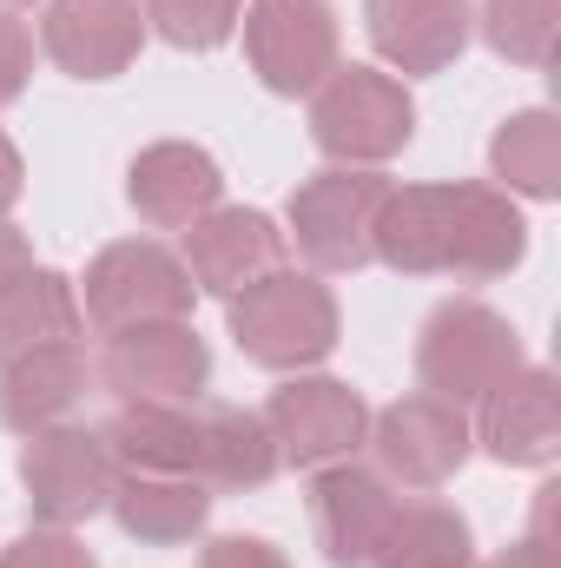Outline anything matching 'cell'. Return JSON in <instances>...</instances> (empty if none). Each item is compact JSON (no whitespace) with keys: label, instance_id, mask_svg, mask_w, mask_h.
<instances>
[{"label":"cell","instance_id":"6da1fadb","mask_svg":"<svg viewBox=\"0 0 561 568\" xmlns=\"http://www.w3.org/2000/svg\"><path fill=\"white\" fill-rule=\"evenodd\" d=\"M370 252L397 278L496 284L529 258V219L502 185H482V179L390 185Z\"/></svg>","mask_w":561,"mask_h":568},{"label":"cell","instance_id":"7a4b0ae2","mask_svg":"<svg viewBox=\"0 0 561 568\" xmlns=\"http://www.w3.org/2000/svg\"><path fill=\"white\" fill-rule=\"evenodd\" d=\"M232 344L238 357H252L258 371H278V377H297V371H317L337 337H344V311H337V291L317 278V272H272V278L245 284L232 304Z\"/></svg>","mask_w":561,"mask_h":568},{"label":"cell","instance_id":"3957f363","mask_svg":"<svg viewBox=\"0 0 561 568\" xmlns=\"http://www.w3.org/2000/svg\"><path fill=\"white\" fill-rule=\"evenodd\" d=\"M522 364H529V357H522V331H516L496 304H482V297H449V304H436L417 331V384L429 397L456 404V410L482 404V397H489L496 384H509Z\"/></svg>","mask_w":561,"mask_h":568},{"label":"cell","instance_id":"277c9868","mask_svg":"<svg viewBox=\"0 0 561 568\" xmlns=\"http://www.w3.org/2000/svg\"><path fill=\"white\" fill-rule=\"evenodd\" d=\"M417 140V100L397 73L384 67H330V80L310 93V145L330 165H390L404 145Z\"/></svg>","mask_w":561,"mask_h":568},{"label":"cell","instance_id":"5b68a950","mask_svg":"<svg viewBox=\"0 0 561 568\" xmlns=\"http://www.w3.org/2000/svg\"><path fill=\"white\" fill-rule=\"evenodd\" d=\"M390 199V179L384 172H364V165H324L310 172L290 205H284V245L304 252V265L317 278H344V272H364L377 265L370 239H377V212Z\"/></svg>","mask_w":561,"mask_h":568},{"label":"cell","instance_id":"8992f818","mask_svg":"<svg viewBox=\"0 0 561 568\" xmlns=\"http://www.w3.org/2000/svg\"><path fill=\"white\" fill-rule=\"evenodd\" d=\"M80 291V311L100 337L113 331H133V324H172V317H192L198 304V284L185 272L178 252H165L159 239H120L106 252H93Z\"/></svg>","mask_w":561,"mask_h":568},{"label":"cell","instance_id":"52a82bcc","mask_svg":"<svg viewBox=\"0 0 561 568\" xmlns=\"http://www.w3.org/2000/svg\"><path fill=\"white\" fill-rule=\"evenodd\" d=\"M113 456L106 436L86 424H47L20 443V489L40 529H80L113 503Z\"/></svg>","mask_w":561,"mask_h":568},{"label":"cell","instance_id":"ba28073f","mask_svg":"<svg viewBox=\"0 0 561 568\" xmlns=\"http://www.w3.org/2000/svg\"><path fill=\"white\" fill-rule=\"evenodd\" d=\"M265 429L278 443L284 469H330V463H350L364 443H370V404L344 384V377H324V371H297L284 377L278 390L265 397Z\"/></svg>","mask_w":561,"mask_h":568},{"label":"cell","instance_id":"9c48e42d","mask_svg":"<svg viewBox=\"0 0 561 568\" xmlns=\"http://www.w3.org/2000/svg\"><path fill=\"white\" fill-rule=\"evenodd\" d=\"M245 60L265 93L310 100L337 67V7L330 0H245L238 13Z\"/></svg>","mask_w":561,"mask_h":568},{"label":"cell","instance_id":"30bf717a","mask_svg":"<svg viewBox=\"0 0 561 568\" xmlns=\"http://www.w3.org/2000/svg\"><path fill=\"white\" fill-rule=\"evenodd\" d=\"M93 384H106L120 404H198L205 384H212V351L192 331V317L133 324V331L106 337V351L93 364Z\"/></svg>","mask_w":561,"mask_h":568},{"label":"cell","instance_id":"8fae6325","mask_svg":"<svg viewBox=\"0 0 561 568\" xmlns=\"http://www.w3.org/2000/svg\"><path fill=\"white\" fill-rule=\"evenodd\" d=\"M377 449V476L397 483V489H442L469 449H476V429H469V410L429 397V390H410L384 410H370V443Z\"/></svg>","mask_w":561,"mask_h":568},{"label":"cell","instance_id":"7c38bea8","mask_svg":"<svg viewBox=\"0 0 561 568\" xmlns=\"http://www.w3.org/2000/svg\"><path fill=\"white\" fill-rule=\"evenodd\" d=\"M310 529H317V549L330 568H370L390 516H397V483H384L377 469H364L357 456L350 463H330V469H310Z\"/></svg>","mask_w":561,"mask_h":568},{"label":"cell","instance_id":"4fadbf2b","mask_svg":"<svg viewBox=\"0 0 561 568\" xmlns=\"http://www.w3.org/2000/svg\"><path fill=\"white\" fill-rule=\"evenodd\" d=\"M185 272L198 284V297H238L245 284L284 272V232L272 212L258 205H218L198 225H185Z\"/></svg>","mask_w":561,"mask_h":568},{"label":"cell","instance_id":"5bb4252c","mask_svg":"<svg viewBox=\"0 0 561 568\" xmlns=\"http://www.w3.org/2000/svg\"><path fill=\"white\" fill-rule=\"evenodd\" d=\"M145 47L140 0H47L40 53L67 80H120Z\"/></svg>","mask_w":561,"mask_h":568},{"label":"cell","instance_id":"9a60e30c","mask_svg":"<svg viewBox=\"0 0 561 568\" xmlns=\"http://www.w3.org/2000/svg\"><path fill=\"white\" fill-rule=\"evenodd\" d=\"M476 443L502 463V469H549L561 456V384L555 371L542 364H522L509 384H496L482 404H476Z\"/></svg>","mask_w":561,"mask_h":568},{"label":"cell","instance_id":"2e32d148","mask_svg":"<svg viewBox=\"0 0 561 568\" xmlns=\"http://www.w3.org/2000/svg\"><path fill=\"white\" fill-rule=\"evenodd\" d=\"M364 33L390 73L429 80L462 60L476 13H469V0H364Z\"/></svg>","mask_w":561,"mask_h":568},{"label":"cell","instance_id":"e0dca14e","mask_svg":"<svg viewBox=\"0 0 561 568\" xmlns=\"http://www.w3.org/2000/svg\"><path fill=\"white\" fill-rule=\"evenodd\" d=\"M126 199H133L140 225H152V232H185V225H198L205 212L225 205V172H218V159L205 145L159 140L126 165Z\"/></svg>","mask_w":561,"mask_h":568},{"label":"cell","instance_id":"ac0fdd59","mask_svg":"<svg viewBox=\"0 0 561 568\" xmlns=\"http://www.w3.org/2000/svg\"><path fill=\"white\" fill-rule=\"evenodd\" d=\"M86 384H93V364H86L80 337L73 344H40V351L13 357L0 371V424L13 429V436L67 424V410L86 397Z\"/></svg>","mask_w":561,"mask_h":568},{"label":"cell","instance_id":"d6986e66","mask_svg":"<svg viewBox=\"0 0 561 568\" xmlns=\"http://www.w3.org/2000/svg\"><path fill=\"white\" fill-rule=\"evenodd\" d=\"M278 443L258 410L245 404H205L198 397V483L212 496H245L278 476Z\"/></svg>","mask_w":561,"mask_h":568},{"label":"cell","instance_id":"ffe728a7","mask_svg":"<svg viewBox=\"0 0 561 568\" xmlns=\"http://www.w3.org/2000/svg\"><path fill=\"white\" fill-rule=\"evenodd\" d=\"M100 436L120 476H198V404H120Z\"/></svg>","mask_w":561,"mask_h":568},{"label":"cell","instance_id":"44dd1931","mask_svg":"<svg viewBox=\"0 0 561 568\" xmlns=\"http://www.w3.org/2000/svg\"><path fill=\"white\" fill-rule=\"evenodd\" d=\"M212 503L218 496L198 476H120L106 509H113V523L133 542H145V549H178V542L205 536Z\"/></svg>","mask_w":561,"mask_h":568},{"label":"cell","instance_id":"7402d4cb","mask_svg":"<svg viewBox=\"0 0 561 568\" xmlns=\"http://www.w3.org/2000/svg\"><path fill=\"white\" fill-rule=\"evenodd\" d=\"M80 331H86V311H80V291L67 272L33 265L27 278L0 291V371L40 344H73Z\"/></svg>","mask_w":561,"mask_h":568},{"label":"cell","instance_id":"603a6c76","mask_svg":"<svg viewBox=\"0 0 561 568\" xmlns=\"http://www.w3.org/2000/svg\"><path fill=\"white\" fill-rule=\"evenodd\" d=\"M489 172L509 199H561V120L549 106H522L496 126L489 140Z\"/></svg>","mask_w":561,"mask_h":568},{"label":"cell","instance_id":"cb8c5ba5","mask_svg":"<svg viewBox=\"0 0 561 568\" xmlns=\"http://www.w3.org/2000/svg\"><path fill=\"white\" fill-rule=\"evenodd\" d=\"M476 536L449 503H397L370 568H469Z\"/></svg>","mask_w":561,"mask_h":568},{"label":"cell","instance_id":"d4e9b609","mask_svg":"<svg viewBox=\"0 0 561 568\" xmlns=\"http://www.w3.org/2000/svg\"><path fill=\"white\" fill-rule=\"evenodd\" d=\"M555 20H561V0H482L476 33H482L489 53L509 60V67H549V53H555Z\"/></svg>","mask_w":561,"mask_h":568},{"label":"cell","instance_id":"484cf974","mask_svg":"<svg viewBox=\"0 0 561 568\" xmlns=\"http://www.w3.org/2000/svg\"><path fill=\"white\" fill-rule=\"evenodd\" d=\"M145 33H159L165 47L178 53H212L238 33V13L245 0H140Z\"/></svg>","mask_w":561,"mask_h":568},{"label":"cell","instance_id":"4316f807","mask_svg":"<svg viewBox=\"0 0 561 568\" xmlns=\"http://www.w3.org/2000/svg\"><path fill=\"white\" fill-rule=\"evenodd\" d=\"M0 568H100L73 529H27L0 549Z\"/></svg>","mask_w":561,"mask_h":568},{"label":"cell","instance_id":"83f0119b","mask_svg":"<svg viewBox=\"0 0 561 568\" xmlns=\"http://www.w3.org/2000/svg\"><path fill=\"white\" fill-rule=\"evenodd\" d=\"M27 73H33V27L13 7H0V106L27 93Z\"/></svg>","mask_w":561,"mask_h":568},{"label":"cell","instance_id":"f1b7e54d","mask_svg":"<svg viewBox=\"0 0 561 568\" xmlns=\"http://www.w3.org/2000/svg\"><path fill=\"white\" fill-rule=\"evenodd\" d=\"M198 568H290L284 549H272L265 536H212L198 549Z\"/></svg>","mask_w":561,"mask_h":568},{"label":"cell","instance_id":"f546056e","mask_svg":"<svg viewBox=\"0 0 561 568\" xmlns=\"http://www.w3.org/2000/svg\"><path fill=\"white\" fill-rule=\"evenodd\" d=\"M27 272H33V245H27V232L13 219H0V291L13 278H27Z\"/></svg>","mask_w":561,"mask_h":568},{"label":"cell","instance_id":"4dcf8cb0","mask_svg":"<svg viewBox=\"0 0 561 568\" xmlns=\"http://www.w3.org/2000/svg\"><path fill=\"white\" fill-rule=\"evenodd\" d=\"M20 192H27V165H20V145L0 133V219L20 205Z\"/></svg>","mask_w":561,"mask_h":568},{"label":"cell","instance_id":"1f68e13d","mask_svg":"<svg viewBox=\"0 0 561 568\" xmlns=\"http://www.w3.org/2000/svg\"><path fill=\"white\" fill-rule=\"evenodd\" d=\"M489 568H561V562H555V542H542V536H522V542H509V549H502Z\"/></svg>","mask_w":561,"mask_h":568},{"label":"cell","instance_id":"d6a6232c","mask_svg":"<svg viewBox=\"0 0 561 568\" xmlns=\"http://www.w3.org/2000/svg\"><path fill=\"white\" fill-rule=\"evenodd\" d=\"M0 7H13V13H20V7H33V0H0Z\"/></svg>","mask_w":561,"mask_h":568},{"label":"cell","instance_id":"836d02e7","mask_svg":"<svg viewBox=\"0 0 561 568\" xmlns=\"http://www.w3.org/2000/svg\"><path fill=\"white\" fill-rule=\"evenodd\" d=\"M469 568H482V562H469Z\"/></svg>","mask_w":561,"mask_h":568}]
</instances>
